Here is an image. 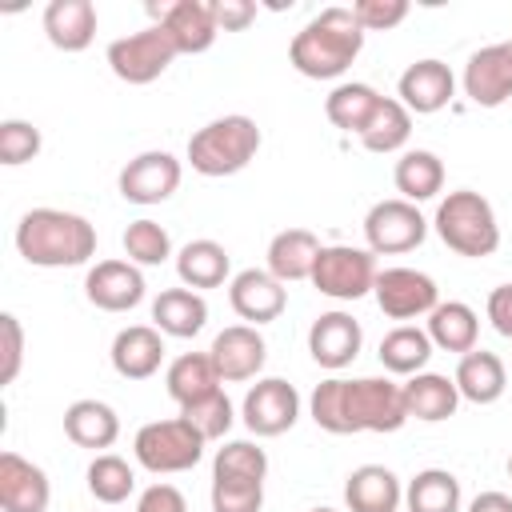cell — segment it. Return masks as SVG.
Segmentation results:
<instances>
[{"instance_id":"45","label":"cell","mask_w":512,"mask_h":512,"mask_svg":"<svg viewBox=\"0 0 512 512\" xmlns=\"http://www.w3.org/2000/svg\"><path fill=\"white\" fill-rule=\"evenodd\" d=\"M136 512H188V500H184V492L172 488V484H152V488L140 492Z\"/></svg>"},{"instance_id":"10","label":"cell","mask_w":512,"mask_h":512,"mask_svg":"<svg viewBox=\"0 0 512 512\" xmlns=\"http://www.w3.org/2000/svg\"><path fill=\"white\" fill-rule=\"evenodd\" d=\"M240 416L252 436H284L300 420V392L280 376H264L248 388Z\"/></svg>"},{"instance_id":"24","label":"cell","mask_w":512,"mask_h":512,"mask_svg":"<svg viewBox=\"0 0 512 512\" xmlns=\"http://www.w3.org/2000/svg\"><path fill=\"white\" fill-rule=\"evenodd\" d=\"M400 388H404L408 420L440 424V420L456 416V408H460V388H456V380H448V376H440V372H416V376H408Z\"/></svg>"},{"instance_id":"42","label":"cell","mask_w":512,"mask_h":512,"mask_svg":"<svg viewBox=\"0 0 512 512\" xmlns=\"http://www.w3.org/2000/svg\"><path fill=\"white\" fill-rule=\"evenodd\" d=\"M40 128L28 124V120H4L0 124V164L16 168V164H28L40 156Z\"/></svg>"},{"instance_id":"2","label":"cell","mask_w":512,"mask_h":512,"mask_svg":"<svg viewBox=\"0 0 512 512\" xmlns=\"http://www.w3.org/2000/svg\"><path fill=\"white\" fill-rule=\"evenodd\" d=\"M16 252L32 268H80L96 256V228L80 212L32 208L16 224Z\"/></svg>"},{"instance_id":"19","label":"cell","mask_w":512,"mask_h":512,"mask_svg":"<svg viewBox=\"0 0 512 512\" xmlns=\"http://www.w3.org/2000/svg\"><path fill=\"white\" fill-rule=\"evenodd\" d=\"M208 356H212V364H216V372H220L224 384H240V380H256L260 376V368L268 360V344H264L260 328L232 324V328H224L212 340Z\"/></svg>"},{"instance_id":"5","label":"cell","mask_w":512,"mask_h":512,"mask_svg":"<svg viewBox=\"0 0 512 512\" xmlns=\"http://www.w3.org/2000/svg\"><path fill=\"white\" fill-rule=\"evenodd\" d=\"M436 236L456 252V256H468V260H484L500 248V224H496V212L492 204L472 192V188H456L440 200L436 208V220H432Z\"/></svg>"},{"instance_id":"9","label":"cell","mask_w":512,"mask_h":512,"mask_svg":"<svg viewBox=\"0 0 512 512\" xmlns=\"http://www.w3.org/2000/svg\"><path fill=\"white\" fill-rule=\"evenodd\" d=\"M428 236V220L420 216L416 204L408 200H376L364 216V240L372 256H396V252H412L420 248Z\"/></svg>"},{"instance_id":"26","label":"cell","mask_w":512,"mask_h":512,"mask_svg":"<svg viewBox=\"0 0 512 512\" xmlns=\"http://www.w3.org/2000/svg\"><path fill=\"white\" fill-rule=\"evenodd\" d=\"M64 436L76 448H92V452L112 448L120 436V416L104 400H72L64 408Z\"/></svg>"},{"instance_id":"43","label":"cell","mask_w":512,"mask_h":512,"mask_svg":"<svg viewBox=\"0 0 512 512\" xmlns=\"http://www.w3.org/2000/svg\"><path fill=\"white\" fill-rule=\"evenodd\" d=\"M352 16L360 20L364 32H392L408 16V0H356Z\"/></svg>"},{"instance_id":"49","label":"cell","mask_w":512,"mask_h":512,"mask_svg":"<svg viewBox=\"0 0 512 512\" xmlns=\"http://www.w3.org/2000/svg\"><path fill=\"white\" fill-rule=\"evenodd\" d=\"M308 512H336V508H308Z\"/></svg>"},{"instance_id":"15","label":"cell","mask_w":512,"mask_h":512,"mask_svg":"<svg viewBox=\"0 0 512 512\" xmlns=\"http://www.w3.org/2000/svg\"><path fill=\"white\" fill-rule=\"evenodd\" d=\"M464 96L476 108H500L512 96V40L488 44L464 64Z\"/></svg>"},{"instance_id":"1","label":"cell","mask_w":512,"mask_h":512,"mask_svg":"<svg viewBox=\"0 0 512 512\" xmlns=\"http://www.w3.org/2000/svg\"><path fill=\"white\" fill-rule=\"evenodd\" d=\"M308 412L316 428L332 436H356V432H396L408 420L404 388L388 376H360V380H320L308 396Z\"/></svg>"},{"instance_id":"4","label":"cell","mask_w":512,"mask_h":512,"mask_svg":"<svg viewBox=\"0 0 512 512\" xmlns=\"http://www.w3.org/2000/svg\"><path fill=\"white\" fill-rule=\"evenodd\" d=\"M260 140L264 136H260L252 116L228 112V116H216V120H208L204 128L192 132L188 164L200 176H236V172H244L256 160Z\"/></svg>"},{"instance_id":"21","label":"cell","mask_w":512,"mask_h":512,"mask_svg":"<svg viewBox=\"0 0 512 512\" xmlns=\"http://www.w3.org/2000/svg\"><path fill=\"white\" fill-rule=\"evenodd\" d=\"M112 368L124 380H148L164 364V332L152 324H128L112 340Z\"/></svg>"},{"instance_id":"38","label":"cell","mask_w":512,"mask_h":512,"mask_svg":"<svg viewBox=\"0 0 512 512\" xmlns=\"http://www.w3.org/2000/svg\"><path fill=\"white\" fill-rule=\"evenodd\" d=\"M124 252H128V260L136 268H156V264H164L172 256V236H168L164 224L140 216V220H132L124 228Z\"/></svg>"},{"instance_id":"46","label":"cell","mask_w":512,"mask_h":512,"mask_svg":"<svg viewBox=\"0 0 512 512\" xmlns=\"http://www.w3.org/2000/svg\"><path fill=\"white\" fill-rule=\"evenodd\" d=\"M212 12H216L220 32H244L256 20V4L252 0H212Z\"/></svg>"},{"instance_id":"12","label":"cell","mask_w":512,"mask_h":512,"mask_svg":"<svg viewBox=\"0 0 512 512\" xmlns=\"http://www.w3.org/2000/svg\"><path fill=\"white\" fill-rule=\"evenodd\" d=\"M380 312L388 320H416V316H428L436 304H440V288L428 272H416V268H384L376 272V288H372Z\"/></svg>"},{"instance_id":"18","label":"cell","mask_w":512,"mask_h":512,"mask_svg":"<svg viewBox=\"0 0 512 512\" xmlns=\"http://www.w3.org/2000/svg\"><path fill=\"white\" fill-rule=\"evenodd\" d=\"M360 344H364V332H360V320L332 308V312H320L308 328V352L320 368L328 372H340L348 368L356 356H360Z\"/></svg>"},{"instance_id":"6","label":"cell","mask_w":512,"mask_h":512,"mask_svg":"<svg viewBox=\"0 0 512 512\" xmlns=\"http://www.w3.org/2000/svg\"><path fill=\"white\" fill-rule=\"evenodd\" d=\"M204 444L208 440L184 416H172V420L144 424L132 440V452H136V464L148 468L152 476H176V472H188L200 464Z\"/></svg>"},{"instance_id":"17","label":"cell","mask_w":512,"mask_h":512,"mask_svg":"<svg viewBox=\"0 0 512 512\" xmlns=\"http://www.w3.org/2000/svg\"><path fill=\"white\" fill-rule=\"evenodd\" d=\"M228 304L240 320L260 328V324H272L288 308V288L268 268H244L228 280Z\"/></svg>"},{"instance_id":"8","label":"cell","mask_w":512,"mask_h":512,"mask_svg":"<svg viewBox=\"0 0 512 512\" xmlns=\"http://www.w3.org/2000/svg\"><path fill=\"white\" fill-rule=\"evenodd\" d=\"M312 288L332 300H360L376 288V256L352 244H324L312 268Z\"/></svg>"},{"instance_id":"14","label":"cell","mask_w":512,"mask_h":512,"mask_svg":"<svg viewBox=\"0 0 512 512\" xmlns=\"http://www.w3.org/2000/svg\"><path fill=\"white\" fill-rule=\"evenodd\" d=\"M148 284L132 260H96L84 276V296L100 312H128L144 300Z\"/></svg>"},{"instance_id":"31","label":"cell","mask_w":512,"mask_h":512,"mask_svg":"<svg viewBox=\"0 0 512 512\" xmlns=\"http://www.w3.org/2000/svg\"><path fill=\"white\" fill-rule=\"evenodd\" d=\"M164 384H168V396H172L180 408H188V404H196V400L220 392L224 380H220V372H216V364H212L208 352H184V356H176V360L168 364Z\"/></svg>"},{"instance_id":"40","label":"cell","mask_w":512,"mask_h":512,"mask_svg":"<svg viewBox=\"0 0 512 512\" xmlns=\"http://www.w3.org/2000/svg\"><path fill=\"white\" fill-rule=\"evenodd\" d=\"M264 480L248 476H212V512H260Z\"/></svg>"},{"instance_id":"13","label":"cell","mask_w":512,"mask_h":512,"mask_svg":"<svg viewBox=\"0 0 512 512\" xmlns=\"http://www.w3.org/2000/svg\"><path fill=\"white\" fill-rule=\"evenodd\" d=\"M180 176H184V168H180V160L172 156V152H164V148H152V152H140V156H132L124 168H120V196L128 200V204H164L176 188H180Z\"/></svg>"},{"instance_id":"44","label":"cell","mask_w":512,"mask_h":512,"mask_svg":"<svg viewBox=\"0 0 512 512\" xmlns=\"http://www.w3.org/2000/svg\"><path fill=\"white\" fill-rule=\"evenodd\" d=\"M0 336H4V368H0V384H12L20 376V360H24V328L12 312L0 316Z\"/></svg>"},{"instance_id":"37","label":"cell","mask_w":512,"mask_h":512,"mask_svg":"<svg viewBox=\"0 0 512 512\" xmlns=\"http://www.w3.org/2000/svg\"><path fill=\"white\" fill-rule=\"evenodd\" d=\"M84 480H88V492H92L100 504H124V500L136 492V472H132V464H128L124 456H116V452H100V456L88 464Z\"/></svg>"},{"instance_id":"20","label":"cell","mask_w":512,"mask_h":512,"mask_svg":"<svg viewBox=\"0 0 512 512\" xmlns=\"http://www.w3.org/2000/svg\"><path fill=\"white\" fill-rule=\"evenodd\" d=\"M48 472L20 452H0V508L4 512H48Z\"/></svg>"},{"instance_id":"39","label":"cell","mask_w":512,"mask_h":512,"mask_svg":"<svg viewBox=\"0 0 512 512\" xmlns=\"http://www.w3.org/2000/svg\"><path fill=\"white\" fill-rule=\"evenodd\" d=\"M212 476H248V480H264L268 476V456L260 444L252 440H228L224 448H216L212 456Z\"/></svg>"},{"instance_id":"48","label":"cell","mask_w":512,"mask_h":512,"mask_svg":"<svg viewBox=\"0 0 512 512\" xmlns=\"http://www.w3.org/2000/svg\"><path fill=\"white\" fill-rule=\"evenodd\" d=\"M468 512H512V496H504V492H480V496H472Z\"/></svg>"},{"instance_id":"30","label":"cell","mask_w":512,"mask_h":512,"mask_svg":"<svg viewBox=\"0 0 512 512\" xmlns=\"http://www.w3.org/2000/svg\"><path fill=\"white\" fill-rule=\"evenodd\" d=\"M456 388H460V400H472V404H496L508 388V368L496 352H484V348H472L468 356H460L456 364Z\"/></svg>"},{"instance_id":"22","label":"cell","mask_w":512,"mask_h":512,"mask_svg":"<svg viewBox=\"0 0 512 512\" xmlns=\"http://www.w3.org/2000/svg\"><path fill=\"white\" fill-rule=\"evenodd\" d=\"M344 504L348 512H396L404 504L400 476L384 464H360L344 480Z\"/></svg>"},{"instance_id":"50","label":"cell","mask_w":512,"mask_h":512,"mask_svg":"<svg viewBox=\"0 0 512 512\" xmlns=\"http://www.w3.org/2000/svg\"><path fill=\"white\" fill-rule=\"evenodd\" d=\"M508 480H512V456H508Z\"/></svg>"},{"instance_id":"3","label":"cell","mask_w":512,"mask_h":512,"mask_svg":"<svg viewBox=\"0 0 512 512\" xmlns=\"http://www.w3.org/2000/svg\"><path fill=\"white\" fill-rule=\"evenodd\" d=\"M364 48V28L352 8H324L316 12L288 44V60L308 80H336L352 68Z\"/></svg>"},{"instance_id":"29","label":"cell","mask_w":512,"mask_h":512,"mask_svg":"<svg viewBox=\"0 0 512 512\" xmlns=\"http://www.w3.org/2000/svg\"><path fill=\"white\" fill-rule=\"evenodd\" d=\"M424 332H428L432 348L468 356V352L476 348V340H480V316H476L472 304L448 300V304H436V308L428 312V328H424Z\"/></svg>"},{"instance_id":"47","label":"cell","mask_w":512,"mask_h":512,"mask_svg":"<svg viewBox=\"0 0 512 512\" xmlns=\"http://www.w3.org/2000/svg\"><path fill=\"white\" fill-rule=\"evenodd\" d=\"M488 320L504 340H512V284H500L488 292Z\"/></svg>"},{"instance_id":"33","label":"cell","mask_w":512,"mask_h":512,"mask_svg":"<svg viewBox=\"0 0 512 512\" xmlns=\"http://www.w3.org/2000/svg\"><path fill=\"white\" fill-rule=\"evenodd\" d=\"M380 92L372 88V84H364V80H344V84H336L332 92H328V100H324V112H328V120L340 128V132H364L368 128V120H372V112L380 108Z\"/></svg>"},{"instance_id":"16","label":"cell","mask_w":512,"mask_h":512,"mask_svg":"<svg viewBox=\"0 0 512 512\" xmlns=\"http://www.w3.org/2000/svg\"><path fill=\"white\" fill-rule=\"evenodd\" d=\"M452 96H456V76L436 56H424V60L408 64L396 80V100L416 116H432V112L448 108Z\"/></svg>"},{"instance_id":"34","label":"cell","mask_w":512,"mask_h":512,"mask_svg":"<svg viewBox=\"0 0 512 512\" xmlns=\"http://www.w3.org/2000/svg\"><path fill=\"white\" fill-rule=\"evenodd\" d=\"M380 364H384V372H392V376H416V372H424V364L432 360V340H428V332L424 328H416V324H400V328H392L384 340H380Z\"/></svg>"},{"instance_id":"7","label":"cell","mask_w":512,"mask_h":512,"mask_svg":"<svg viewBox=\"0 0 512 512\" xmlns=\"http://www.w3.org/2000/svg\"><path fill=\"white\" fill-rule=\"evenodd\" d=\"M176 56L180 52H176L172 36L160 24H148V28L128 32V36L108 44V68L124 84H152V80H160Z\"/></svg>"},{"instance_id":"25","label":"cell","mask_w":512,"mask_h":512,"mask_svg":"<svg viewBox=\"0 0 512 512\" xmlns=\"http://www.w3.org/2000/svg\"><path fill=\"white\" fill-rule=\"evenodd\" d=\"M320 240L308 228H284L268 240V272L280 284H296V280H312L316 256H320Z\"/></svg>"},{"instance_id":"35","label":"cell","mask_w":512,"mask_h":512,"mask_svg":"<svg viewBox=\"0 0 512 512\" xmlns=\"http://www.w3.org/2000/svg\"><path fill=\"white\" fill-rule=\"evenodd\" d=\"M408 512H460V480L448 468H424L404 488Z\"/></svg>"},{"instance_id":"11","label":"cell","mask_w":512,"mask_h":512,"mask_svg":"<svg viewBox=\"0 0 512 512\" xmlns=\"http://www.w3.org/2000/svg\"><path fill=\"white\" fill-rule=\"evenodd\" d=\"M148 16L172 36L180 56L208 52L220 36L212 0H168V4H148Z\"/></svg>"},{"instance_id":"36","label":"cell","mask_w":512,"mask_h":512,"mask_svg":"<svg viewBox=\"0 0 512 512\" xmlns=\"http://www.w3.org/2000/svg\"><path fill=\"white\" fill-rule=\"evenodd\" d=\"M408 136H412V112L400 100L384 96L380 108L372 112L368 128L360 132V144L368 152H376V156H388V152H400L408 144Z\"/></svg>"},{"instance_id":"27","label":"cell","mask_w":512,"mask_h":512,"mask_svg":"<svg viewBox=\"0 0 512 512\" xmlns=\"http://www.w3.org/2000/svg\"><path fill=\"white\" fill-rule=\"evenodd\" d=\"M232 272V256L224 244L200 236V240H188L180 252H176V276L184 288L200 292V288H220Z\"/></svg>"},{"instance_id":"23","label":"cell","mask_w":512,"mask_h":512,"mask_svg":"<svg viewBox=\"0 0 512 512\" xmlns=\"http://www.w3.org/2000/svg\"><path fill=\"white\" fill-rule=\"evenodd\" d=\"M96 4L92 0H52L44 8V36L60 52H84L96 40Z\"/></svg>"},{"instance_id":"41","label":"cell","mask_w":512,"mask_h":512,"mask_svg":"<svg viewBox=\"0 0 512 512\" xmlns=\"http://www.w3.org/2000/svg\"><path fill=\"white\" fill-rule=\"evenodd\" d=\"M180 416H184L204 440H224L228 428H232V420H236L232 400L224 396V388L212 392V396H204V400H196V404H188V408H180Z\"/></svg>"},{"instance_id":"32","label":"cell","mask_w":512,"mask_h":512,"mask_svg":"<svg viewBox=\"0 0 512 512\" xmlns=\"http://www.w3.org/2000/svg\"><path fill=\"white\" fill-rule=\"evenodd\" d=\"M396 192L400 200L408 204H420V200H432L440 188H444V160L428 148H408L400 160H396Z\"/></svg>"},{"instance_id":"28","label":"cell","mask_w":512,"mask_h":512,"mask_svg":"<svg viewBox=\"0 0 512 512\" xmlns=\"http://www.w3.org/2000/svg\"><path fill=\"white\" fill-rule=\"evenodd\" d=\"M208 324V300L192 288H164L152 300V328H160L164 336L188 340Z\"/></svg>"}]
</instances>
